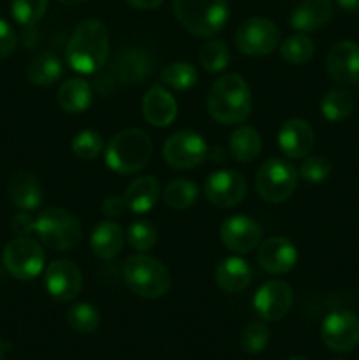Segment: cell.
<instances>
[{
    "label": "cell",
    "instance_id": "60d3db41",
    "mask_svg": "<svg viewBox=\"0 0 359 360\" xmlns=\"http://www.w3.org/2000/svg\"><path fill=\"white\" fill-rule=\"evenodd\" d=\"M11 231L18 238H30L32 232H35V218H32V214H28L27 211L14 214L11 220Z\"/></svg>",
    "mask_w": 359,
    "mask_h": 360
},
{
    "label": "cell",
    "instance_id": "d6986e66",
    "mask_svg": "<svg viewBox=\"0 0 359 360\" xmlns=\"http://www.w3.org/2000/svg\"><path fill=\"white\" fill-rule=\"evenodd\" d=\"M278 148L282 153L292 160H301L308 157L315 144V134L308 122L299 118H291L278 130Z\"/></svg>",
    "mask_w": 359,
    "mask_h": 360
},
{
    "label": "cell",
    "instance_id": "9c48e42d",
    "mask_svg": "<svg viewBox=\"0 0 359 360\" xmlns=\"http://www.w3.org/2000/svg\"><path fill=\"white\" fill-rule=\"evenodd\" d=\"M236 46L246 56H266L277 49L280 30L267 18H248L238 27L234 35Z\"/></svg>",
    "mask_w": 359,
    "mask_h": 360
},
{
    "label": "cell",
    "instance_id": "ab89813d",
    "mask_svg": "<svg viewBox=\"0 0 359 360\" xmlns=\"http://www.w3.org/2000/svg\"><path fill=\"white\" fill-rule=\"evenodd\" d=\"M18 37L14 28L7 23L6 20L0 18V60L9 58L16 51Z\"/></svg>",
    "mask_w": 359,
    "mask_h": 360
},
{
    "label": "cell",
    "instance_id": "277c9868",
    "mask_svg": "<svg viewBox=\"0 0 359 360\" xmlns=\"http://www.w3.org/2000/svg\"><path fill=\"white\" fill-rule=\"evenodd\" d=\"M172 11L187 32L196 37H213L229 18L227 0H172Z\"/></svg>",
    "mask_w": 359,
    "mask_h": 360
},
{
    "label": "cell",
    "instance_id": "ac0fdd59",
    "mask_svg": "<svg viewBox=\"0 0 359 360\" xmlns=\"http://www.w3.org/2000/svg\"><path fill=\"white\" fill-rule=\"evenodd\" d=\"M327 72L338 84L359 83V44L352 41H340L329 49L326 58Z\"/></svg>",
    "mask_w": 359,
    "mask_h": 360
},
{
    "label": "cell",
    "instance_id": "4fadbf2b",
    "mask_svg": "<svg viewBox=\"0 0 359 360\" xmlns=\"http://www.w3.org/2000/svg\"><path fill=\"white\" fill-rule=\"evenodd\" d=\"M44 285L53 299L58 302H70L81 294L83 274L73 260L56 259L46 269Z\"/></svg>",
    "mask_w": 359,
    "mask_h": 360
},
{
    "label": "cell",
    "instance_id": "ee69618b",
    "mask_svg": "<svg viewBox=\"0 0 359 360\" xmlns=\"http://www.w3.org/2000/svg\"><path fill=\"white\" fill-rule=\"evenodd\" d=\"M336 4L345 13H358L359 11V0H336Z\"/></svg>",
    "mask_w": 359,
    "mask_h": 360
},
{
    "label": "cell",
    "instance_id": "7bdbcfd3",
    "mask_svg": "<svg viewBox=\"0 0 359 360\" xmlns=\"http://www.w3.org/2000/svg\"><path fill=\"white\" fill-rule=\"evenodd\" d=\"M164 0H127L129 6H132L134 9H141V11H151L157 9V7L162 6Z\"/></svg>",
    "mask_w": 359,
    "mask_h": 360
},
{
    "label": "cell",
    "instance_id": "5b68a950",
    "mask_svg": "<svg viewBox=\"0 0 359 360\" xmlns=\"http://www.w3.org/2000/svg\"><path fill=\"white\" fill-rule=\"evenodd\" d=\"M123 281L132 294L143 299H158L171 288V273L160 260L137 253L123 264Z\"/></svg>",
    "mask_w": 359,
    "mask_h": 360
},
{
    "label": "cell",
    "instance_id": "2e32d148",
    "mask_svg": "<svg viewBox=\"0 0 359 360\" xmlns=\"http://www.w3.org/2000/svg\"><path fill=\"white\" fill-rule=\"evenodd\" d=\"M257 262L266 273L275 274V276L287 274L298 262V250L294 243L289 241L284 236H273V238L264 239L259 245Z\"/></svg>",
    "mask_w": 359,
    "mask_h": 360
},
{
    "label": "cell",
    "instance_id": "4dcf8cb0",
    "mask_svg": "<svg viewBox=\"0 0 359 360\" xmlns=\"http://www.w3.org/2000/svg\"><path fill=\"white\" fill-rule=\"evenodd\" d=\"M67 323L77 334H92L101 326V313L90 302H76L67 309Z\"/></svg>",
    "mask_w": 359,
    "mask_h": 360
},
{
    "label": "cell",
    "instance_id": "f6af8a7d",
    "mask_svg": "<svg viewBox=\"0 0 359 360\" xmlns=\"http://www.w3.org/2000/svg\"><path fill=\"white\" fill-rule=\"evenodd\" d=\"M60 4H63V6H80V4L87 2V0H58Z\"/></svg>",
    "mask_w": 359,
    "mask_h": 360
},
{
    "label": "cell",
    "instance_id": "e575fe53",
    "mask_svg": "<svg viewBox=\"0 0 359 360\" xmlns=\"http://www.w3.org/2000/svg\"><path fill=\"white\" fill-rule=\"evenodd\" d=\"M127 241L137 253H144L157 245V229L151 221L137 220L130 224L125 234Z\"/></svg>",
    "mask_w": 359,
    "mask_h": 360
},
{
    "label": "cell",
    "instance_id": "7402d4cb",
    "mask_svg": "<svg viewBox=\"0 0 359 360\" xmlns=\"http://www.w3.org/2000/svg\"><path fill=\"white\" fill-rule=\"evenodd\" d=\"M215 281L227 294H239L252 283V267L239 257H229L217 266Z\"/></svg>",
    "mask_w": 359,
    "mask_h": 360
},
{
    "label": "cell",
    "instance_id": "3957f363",
    "mask_svg": "<svg viewBox=\"0 0 359 360\" xmlns=\"http://www.w3.org/2000/svg\"><path fill=\"white\" fill-rule=\"evenodd\" d=\"M153 155L150 136L139 129H127L109 141L104 151L106 164L118 174H136L144 169Z\"/></svg>",
    "mask_w": 359,
    "mask_h": 360
},
{
    "label": "cell",
    "instance_id": "ffe728a7",
    "mask_svg": "<svg viewBox=\"0 0 359 360\" xmlns=\"http://www.w3.org/2000/svg\"><path fill=\"white\" fill-rule=\"evenodd\" d=\"M143 115L150 125L169 127L178 115L176 98L160 84H153L143 98Z\"/></svg>",
    "mask_w": 359,
    "mask_h": 360
},
{
    "label": "cell",
    "instance_id": "d4e9b609",
    "mask_svg": "<svg viewBox=\"0 0 359 360\" xmlns=\"http://www.w3.org/2000/svg\"><path fill=\"white\" fill-rule=\"evenodd\" d=\"M9 197L14 206L21 211H34L42 202V188L39 179L32 172L20 171L9 183Z\"/></svg>",
    "mask_w": 359,
    "mask_h": 360
},
{
    "label": "cell",
    "instance_id": "8fae6325",
    "mask_svg": "<svg viewBox=\"0 0 359 360\" xmlns=\"http://www.w3.org/2000/svg\"><path fill=\"white\" fill-rule=\"evenodd\" d=\"M320 338L329 350L345 354L359 343V319L348 309L329 313L320 326Z\"/></svg>",
    "mask_w": 359,
    "mask_h": 360
},
{
    "label": "cell",
    "instance_id": "f35d334b",
    "mask_svg": "<svg viewBox=\"0 0 359 360\" xmlns=\"http://www.w3.org/2000/svg\"><path fill=\"white\" fill-rule=\"evenodd\" d=\"M331 162L327 160L322 155H313V157H306V160L303 162L301 167H299V176H301L305 181L313 183V185H319L324 183L331 174Z\"/></svg>",
    "mask_w": 359,
    "mask_h": 360
},
{
    "label": "cell",
    "instance_id": "603a6c76",
    "mask_svg": "<svg viewBox=\"0 0 359 360\" xmlns=\"http://www.w3.org/2000/svg\"><path fill=\"white\" fill-rule=\"evenodd\" d=\"M158 197H160V183L153 176H139L127 186L125 193H123L127 210L137 214L153 210Z\"/></svg>",
    "mask_w": 359,
    "mask_h": 360
},
{
    "label": "cell",
    "instance_id": "1f68e13d",
    "mask_svg": "<svg viewBox=\"0 0 359 360\" xmlns=\"http://www.w3.org/2000/svg\"><path fill=\"white\" fill-rule=\"evenodd\" d=\"M160 81L172 90L185 91L197 83V70L189 62H175L162 70Z\"/></svg>",
    "mask_w": 359,
    "mask_h": 360
},
{
    "label": "cell",
    "instance_id": "e0dca14e",
    "mask_svg": "<svg viewBox=\"0 0 359 360\" xmlns=\"http://www.w3.org/2000/svg\"><path fill=\"white\" fill-rule=\"evenodd\" d=\"M153 60L141 48H125L115 56L111 65L113 77L125 86L141 84L150 77Z\"/></svg>",
    "mask_w": 359,
    "mask_h": 360
},
{
    "label": "cell",
    "instance_id": "30bf717a",
    "mask_svg": "<svg viewBox=\"0 0 359 360\" xmlns=\"http://www.w3.org/2000/svg\"><path fill=\"white\" fill-rule=\"evenodd\" d=\"M208 144L203 137L192 130H180L168 137L162 148L164 160L172 169L189 171L203 164L208 157Z\"/></svg>",
    "mask_w": 359,
    "mask_h": 360
},
{
    "label": "cell",
    "instance_id": "f546056e",
    "mask_svg": "<svg viewBox=\"0 0 359 360\" xmlns=\"http://www.w3.org/2000/svg\"><path fill=\"white\" fill-rule=\"evenodd\" d=\"M197 195H199V188L196 183L185 178H178L165 185L164 202L175 211H185L196 204Z\"/></svg>",
    "mask_w": 359,
    "mask_h": 360
},
{
    "label": "cell",
    "instance_id": "cb8c5ba5",
    "mask_svg": "<svg viewBox=\"0 0 359 360\" xmlns=\"http://www.w3.org/2000/svg\"><path fill=\"white\" fill-rule=\"evenodd\" d=\"M123 243H125V234L116 221H101L92 231L90 248L94 255L102 260H111L116 255H120Z\"/></svg>",
    "mask_w": 359,
    "mask_h": 360
},
{
    "label": "cell",
    "instance_id": "d6a6232c",
    "mask_svg": "<svg viewBox=\"0 0 359 360\" xmlns=\"http://www.w3.org/2000/svg\"><path fill=\"white\" fill-rule=\"evenodd\" d=\"M313 53H315V46H313L312 39L306 37L305 34L291 35L280 46L282 58L287 60L292 65H303V63L310 62Z\"/></svg>",
    "mask_w": 359,
    "mask_h": 360
},
{
    "label": "cell",
    "instance_id": "52a82bcc",
    "mask_svg": "<svg viewBox=\"0 0 359 360\" xmlns=\"http://www.w3.org/2000/svg\"><path fill=\"white\" fill-rule=\"evenodd\" d=\"M298 186V171L282 158L264 162L256 176V190L264 202L280 204L294 193Z\"/></svg>",
    "mask_w": 359,
    "mask_h": 360
},
{
    "label": "cell",
    "instance_id": "74e56055",
    "mask_svg": "<svg viewBox=\"0 0 359 360\" xmlns=\"http://www.w3.org/2000/svg\"><path fill=\"white\" fill-rule=\"evenodd\" d=\"M270 343V329L264 322L256 320L250 322L241 333V347L248 355H257L263 350H266Z\"/></svg>",
    "mask_w": 359,
    "mask_h": 360
},
{
    "label": "cell",
    "instance_id": "836d02e7",
    "mask_svg": "<svg viewBox=\"0 0 359 360\" xmlns=\"http://www.w3.org/2000/svg\"><path fill=\"white\" fill-rule=\"evenodd\" d=\"M229 60H231V53H229L227 44L224 41H208L206 44L201 48L199 62L203 69L210 74H218L224 69H227Z\"/></svg>",
    "mask_w": 359,
    "mask_h": 360
},
{
    "label": "cell",
    "instance_id": "7c38bea8",
    "mask_svg": "<svg viewBox=\"0 0 359 360\" xmlns=\"http://www.w3.org/2000/svg\"><path fill=\"white\" fill-rule=\"evenodd\" d=\"M246 195V179L239 172L231 169H220L213 174L208 176L204 183V197L213 204L215 207H234L245 199Z\"/></svg>",
    "mask_w": 359,
    "mask_h": 360
},
{
    "label": "cell",
    "instance_id": "f1b7e54d",
    "mask_svg": "<svg viewBox=\"0 0 359 360\" xmlns=\"http://www.w3.org/2000/svg\"><path fill=\"white\" fill-rule=\"evenodd\" d=\"M354 97L351 91L344 90V88H334L329 90L320 101V112L327 122H341V120L348 118L354 111Z\"/></svg>",
    "mask_w": 359,
    "mask_h": 360
},
{
    "label": "cell",
    "instance_id": "bcb514c9",
    "mask_svg": "<svg viewBox=\"0 0 359 360\" xmlns=\"http://www.w3.org/2000/svg\"><path fill=\"white\" fill-rule=\"evenodd\" d=\"M4 354H6V345H4V341L0 340V360H2Z\"/></svg>",
    "mask_w": 359,
    "mask_h": 360
},
{
    "label": "cell",
    "instance_id": "d590c367",
    "mask_svg": "<svg viewBox=\"0 0 359 360\" xmlns=\"http://www.w3.org/2000/svg\"><path fill=\"white\" fill-rule=\"evenodd\" d=\"M70 148L80 160L90 162L101 155L104 143H102L101 134L95 132V130H81L74 136Z\"/></svg>",
    "mask_w": 359,
    "mask_h": 360
},
{
    "label": "cell",
    "instance_id": "7a4b0ae2",
    "mask_svg": "<svg viewBox=\"0 0 359 360\" xmlns=\"http://www.w3.org/2000/svg\"><path fill=\"white\" fill-rule=\"evenodd\" d=\"M208 112L222 125L243 123L252 112V94L239 74H224L210 88Z\"/></svg>",
    "mask_w": 359,
    "mask_h": 360
},
{
    "label": "cell",
    "instance_id": "484cf974",
    "mask_svg": "<svg viewBox=\"0 0 359 360\" xmlns=\"http://www.w3.org/2000/svg\"><path fill=\"white\" fill-rule=\"evenodd\" d=\"M56 98H58V105L62 108V111L69 112V115H80L92 105L94 91H92L88 81L73 77V79L63 81L62 86L58 88Z\"/></svg>",
    "mask_w": 359,
    "mask_h": 360
},
{
    "label": "cell",
    "instance_id": "8d00e7d4",
    "mask_svg": "<svg viewBox=\"0 0 359 360\" xmlns=\"http://www.w3.org/2000/svg\"><path fill=\"white\" fill-rule=\"evenodd\" d=\"M48 11V0H13L11 13L13 18L23 27H32L42 20Z\"/></svg>",
    "mask_w": 359,
    "mask_h": 360
},
{
    "label": "cell",
    "instance_id": "ba28073f",
    "mask_svg": "<svg viewBox=\"0 0 359 360\" xmlns=\"http://www.w3.org/2000/svg\"><path fill=\"white\" fill-rule=\"evenodd\" d=\"M2 260L11 276L20 281H30L44 269V250L35 239L16 238L6 245Z\"/></svg>",
    "mask_w": 359,
    "mask_h": 360
},
{
    "label": "cell",
    "instance_id": "4316f807",
    "mask_svg": "<svg viewBox=\"0 0 359 360\" xmlns=\"http://www.w3.org/2000/svg\"><path fill=\"white\" fill-rule=\"evenodd\" d=\"M229 150L231 155L238 162H252L256 160L263 150V139L259 132L248 125H241L232 132L231 141H229Z\"/></svg>",
    "mask_w": 359,
    "mask_h": 360
},
{
    "label": "cell",
    "instance_id": "8992f818",
    "mask_svg": "<svg viewBox=\"0 0 359 360\" xmlns=\"http://www.w3.org/2000/svg\"><path fill=\"white\" fill-rule=\"evenodd\" d=\"M35 232L48 248L55 252H70L83 239L80 221L62 207H46L35 218Z\"/></svg>",
    "mask_w": 359,
    "mask_h": 360
},
{
    "label": "cell",
    "instance_id": "5bb4252c",
    "mask_svg": "<svg viewBox=\"0 0 359 360\" xmlns=\"http://www.w3.org/2000/svg\"><path fill=\"white\" fill-rule=\"evenodd\" d=\"M292 302H294L292 288L282 280H270L260 285L259 290L256 292L253 308L263 320L277 322L291 311Z\"/></svg>",
    "mask_w": 359,
    "mask_h": 360
},
{
    "label": "cell",
    "instance_id": "83f0119b",
    "mask_svg": "<svg viewBox=\"0 0 359 360\" xmlns=\"http://www.w3.org/2000/svg\"><path fill=\"white\" fill-rule=\"evenodd\" d=\"M27 74L35 86H51L62 76V63L51 51L37 53L28 63Z\"/></svg>",
    "mask_w": 359,
    "mask_h": 360
},
{
    "label": "cell",
    "instance_id": "b9f144b4",
    "mask_svg": "<svg viewBox=\"0 0 359 360\" xmlns=\"http://www.w3.org/2000/svg\"><path fill=\"white\" fill-rule=\"evenodd\" d=\"M125 210H127V204L125 200H123V197L111 195L108 197V199H104V202H102V213L109 218L122 217V214L125 213Z\"/></svg>",
    "mask_w": 359,
    "mask_h": 360
},
{
    "label": "cell",
    "instance_id": "7dc6e473",
    "mask_svg": "<svg viewBox=\"0 0 359 360\" xmlns=\"http://www.w3.org/2000/svg\"><path fill=\"white\" fill-rule=\"evenodd\" d=\"M287 360H308V359H305V357H299V355H296V357H289Z\"/></svg>",
    "mask_w": 359,
    "mask_h": 360
},
{
    "label": "cell",
    "instance_id": "9a60e30c",
    "mask_svg": "<svg viewBox=\"0 0 359 360\" xmlns=\"http://www.w3.org/2000/svg\"><path fill=\"white\" fill-rule=\"evenodd\" d=\"M260 225L253 218L245 214H234L229 217L220 225V241L231 252L245 255L256 250L260 245Z\"/></svg>",
    "mask_w": 359,
    "mask_h": 360
},
{
    "label": "cell",
    "instance_id": "6da1fadb",
    "mask_svg": "<svg viewBox=\"0 0 359 360\" xmlns=\"http://www.w3.org/2000/svg\"><path fill=\"white\" fill-rule=\"evenodd\" d=\"M65 58L80 74H95L109 58V30L101 20L88 18L74 28L67 42Z\"/></svg>",
    "mask_w": 359,
    "mask_h": 360
},
{
    "label": "cell",
    "instance_id": "44dd1931",
    "mask_svg": "<svg viewBox=\"0 0 359 360\" xmlns=\"http://www.w3.org/2000/svg\"><path fill=\"white\" fill-rule=\"evenodd\" d=\"M333 16L331 0H303L291 14V27L299 34L326 27Z\"/></svg>",
    "mask_w": 359,
    "mask_h": 360
}]
</instances>
